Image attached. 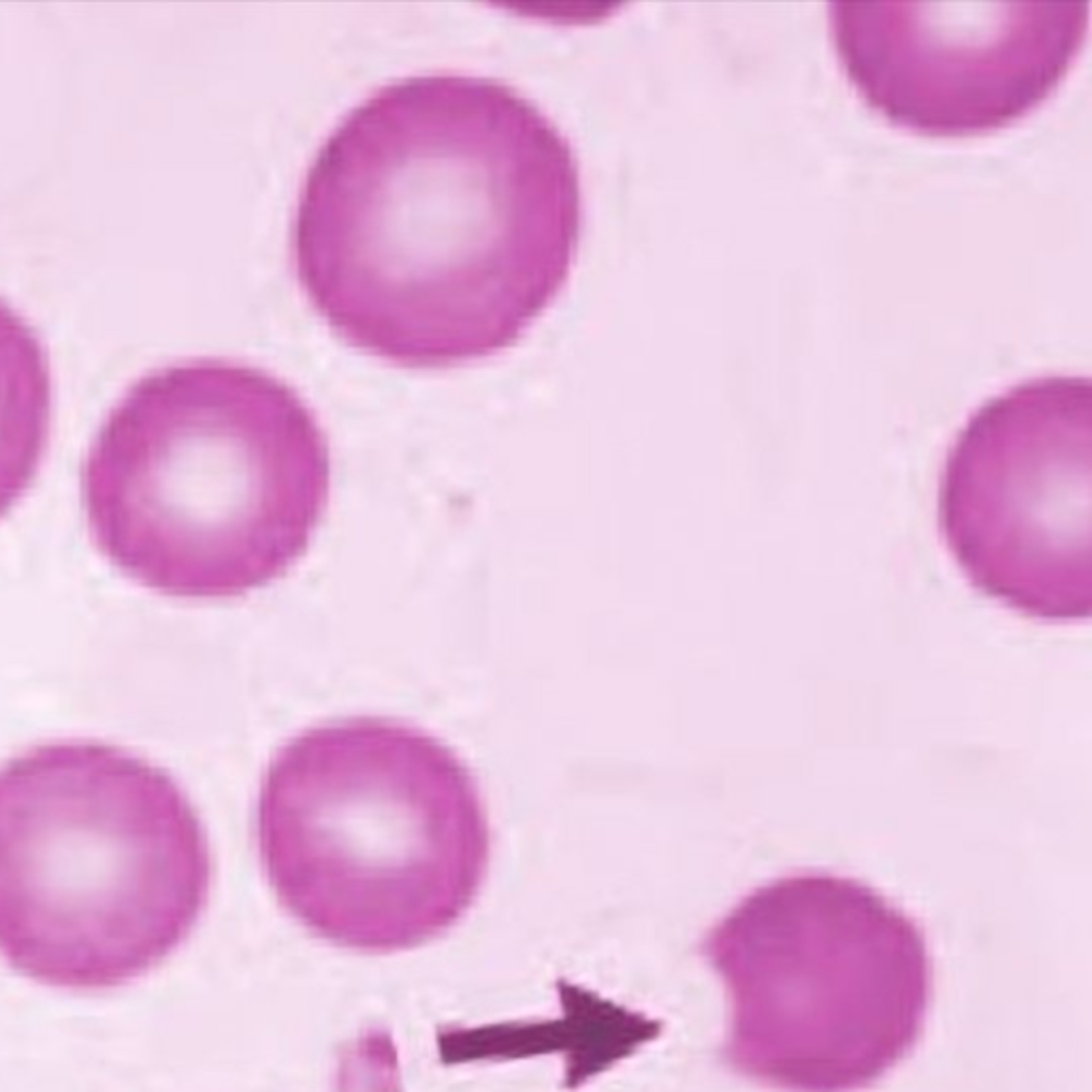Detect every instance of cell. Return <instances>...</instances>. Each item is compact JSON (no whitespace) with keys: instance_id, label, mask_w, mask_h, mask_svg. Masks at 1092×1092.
<instances>
[{"instance_id":"277c9868","label":"cell","mask_w":1092,"mask_h":1092,"mask_svg":"<svg viewBox=\"0 0 1092 1092\" xmlns=\"http://www.w3.org/2000/svg\"><path fill=\"white\" fill-rule=\"evenodd\" d=\"M269 886L338 947L399 951L445 935L474 905L491 828L472 772L417 726L352 717L273 755L256 803Z\"/></svg>"},{"instance_id":"7a4b0ae2","label":"cell","mask_w":1092,"mask_h":1092,"mask_svg":"<svg viewBox=\"0 0 1092 1092\" xmlns=\"http://www.w3.org/2000/svg\"><path fill=\"white\" fill-rule=\"evenodd\" d=\"M331 491L312 408L269 371L195 358L149 371L88 448L92 541L135 583L188 600L235 598L308 550Z\"/></svg>"},{"instance_id":"3957f363","label":"cell","mask_w":1092,"mask_h":1092,"mask_svg":"<svg viewBox=\"0 0 1092 1092\" xmlns=\"http://www.w3.org/2000/svg\"><path fill=\"white\" fill-rule=\"evenodd\" d=\"M212 873L197 809L146 757L68 739L0 766V956L39 984L146 975L195 931Z\"/></svg>"},{"instance_id":"ba28073f","label":"cell","mask_w":1092,"mask_h":1092,"mask_svg":"<svg viewBox=\"0 0 1092 1092\" xmlns=\"http://www.w3.org/2000/svg\"><path fill=\"white\" fill-rule=\"evenodd\" d=\"M51 427V371L35 329L0 299V519L31 489Z\"/></svg>"},{"instance_id":"6da1fadb","label":"cell","mask_w":1092,"mask_h":1092,"mask_svg":"<svg viewBox=\"0 0 1092 1092\" xmlns=\"http://www.w3.org/2000/svg\"><path fill=\"white\" fill-rule=\"evenodd\" d=\"M580 231V167L557 124L500 79L427 73L331 131L290 250L344 342L434 369L515 346L568 282Z\"/></svg>"},{"instance_id":"52a82bcc","label":"cell","mask_w":1092,"mask_h":1092,"mask_svg":"<svg viewBox=\"0 0 1092 1092\" xmlns=\"http://www.w3.org/2000/svg\"><path fill=\"white\" fill-rule=\"evenodd\" d=\"M1088 0L828 5L837 56L862 99L929 135L1001 129L1056 90L1088 31Z\"/></svg>"},{"instance_id":"5b68a950","label":"cell","mask_w":1092,"mask_h":1092,"mask_svg":"<svg viewBox=\"0 0 1092 1092\" xmlns=\"http://www.w3.org/2000/svg\"><path fill=\"white\" fill-rule=\"evenodd\" d=\"M724 979V1060L783 1092H860L918 1045L933 997L920 926L864 883L792 875L757 888L704 939Z\"/></svg>"},{"instance_id":"8992f818","label":"cell","mask_w":1092,"mask_h":1092,"mask_svg":"<svg viewBox=\"0 0 1092 1092\" xmlns=\"http://www.w3.org/2000/svg\"><path fill=\"white\" fill-rule=\"evenodd\" d=\"M942 528L964 576L1035 619L1092 611V389L1045 376L962 427L942 480Z\"/></svg>"}]
</instances>
